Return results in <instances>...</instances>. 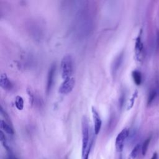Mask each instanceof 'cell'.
Instances as JSON below:
<instances>
[{"mask_svg": "<svg viewBox=\"0 0 159 159\" xmlns=\"http://www.w3.org/2000/svg\"><path fill=\"white\" fill-rule=\"evenodd\" d=\"M82 132V155L88 151H90L91 143H89V126L88 118L83 116L81 119Z\"/></svg>", "mask_w": 159, "mask_h": 159, "instance_id": "cell-1", "label": "cell"}, {"mask_svg": "<svg viewBox=\"0 0 159 159\" xmlns=\"http://www.w3.org/2000/svg\"><path fill=\"white\" fill-rule=\"evenodd\" d=\"M60 70L63 79L65 80L71 78L73 71V60L71 55H66L62 58L60 63Z\"/></svg>", "mask_w": 159, "mask_h": 159, "instance_id": "cell-2", "label": "cell"}, {"mask_svg": "<svg viewBox=\"0 0 159 159\" xmlns=\"http://www.w3.org/2000/svg\"><path fill=\"white\" fill-rule=\"evenodd\" d=\"M129 134V129L127 128H124L117 135L116 139L115 145H116V148L117 152H120L123 150L125 140L128 137Z\"/></svg>", "mask_w": 159, "mask_h": 159, "instance_id": "cell-3", "label": "cell"}, {"mask_svg": "<svg viewBox=\"0 0 159 159\" xmlns=\"http://www.w3.org/2000/svg\"><path fill=\"white\" fill-rule=\"evenodd\" d=\"M75 84V80L71 77L64 80L58 89V92L62 94H67L70 93L73 89Z\"/></svg>", "mask_w": 159, "mask_h": 159, "instance_id": "cell-4", "label": "cell"}, {"mask_svg": "<svg viewBox=\"0 0 159 159\" xmlns=\"http://www.w3.org/2000/svg\"><path fill=\"white\" fill-rule=\"evenodd\" d=\"M55 72H56V65L55 64H52L49 68L47 79V83H46V94L48 95L52 90V88L53 85L54 79L55 76Z\"/></svg>", "mask_w": 159, "mask_h": 159, "instance_id": "cell-5", "label": "cell"}, {"mask_svg": "<svg viewBox=\"0 0 159 159\" xmlns=\"http://www.w3.org/2000/svg\"><path fill=\"white\" fill-rule=\"evenodd\" d=\"M91 112H92V115H93V122H94V134L96 135H98L101 128L102 125V120L101 119V117L96 109L95 107H92L91 109Z\"/></svg>", "mask_w": 159, "mask_h": 159, "instance_id": "cell-6", "label": "cell"}, {"mask_svg": "<svg viewBox=\"0 0 159 159\" xmlns=\"http://www.w3.org/2000/svg\"><path fill=\"white\" fill-rule=\"evenodd\" d=\"M143 46L141 40L140 35H139L135 40V59L138 61H141L143 58Z\"/></svg>", "mask_w": 159, "mask_h": 159, "instance_id": "cell-7", "label": "cell"}, {"mask_svg": "<svg viewBox=\"0 0 159 159\" xmlns=\"http://www.w3.org/2000/svg\"><path fill=\"white\" fill-rule=\"evenodd\" d=\"M0 86L4 90H11L12 88L11 81L4 73H1L0 75Z\"/></svg>", "mask_w": 159, "mask_h": 159, "instance_id": "cell-8", "label": "cell"}, {"mask_svg": "<svg viewBox=\"0 0 159 159\" xmlns=\"http://www.w3.org/2000/svg\"><path fill=\"white\" fill-rule=\"evenodd\" d=\"M122 58H123V54L120 53L114 60L113 63L112 64V66H111V71L113 76H115L116 75L119 68H120V66L122 61Z\"/></svg>", "mask_w": 159, "mask_h": 159, "instance_id": "cell-9", "label": "cell"}, {"mask_svg": "<svg viewBox=\"0 0 159 159\" xmlns=\"http://www.w3.org/2000/svg\"><path fill=\"white\" fill-rule=\"evenodd\" d=\"M0 127L1 130H4L8 134L12 135L14 133L13 128L9 125V124H8L6 120H4L3 119L0 120Z\"/></svg>", "mask_w": 159, "mask_h": 159, "instance_id": "cell-10", "label": "cell"}, {"mask_svg": "<svg viewBox=\"0 0 159 159\" xmlns=\"http://www.w3.org/2000/svg\"><path fill=\"white\" fill-rule=\"evenodd\" d=\"M132 78L134 83L137 85H140L142 83V75L141 73L137 70H134L132 73Z\"/></svg>", "mask_w": 159, "mask_h": 159, "instance_id": "cell-11", "label": "cell"}, {"mask_svg": "<svg viewBox=\"0 0 159 159\" xmlns=\"http://www.w3.org/2000/svg\"><path fill=\"white\" fill-rule=\"evenodd\" d=\"M15 106L16 108L21 111L24 108V99L20 96H16L15 98Z\"/></svg>", "mask_w": 159, "mask_h": 159, "instance_id": "cell-12", "label": "cell"}, {"mask_svg": "<svg viewBox=\"0 0 159 159\" xmlns=\"http://www.w3.org/2000/svg\"><path fill=\"white\" fill-rule=\"evenodd\" d=\"M151 140V137H149L148 138H147L143 143L142 147H141V152H142V154L143 156H145L147 153V150H148V147L149 145V143L150 142Z\"/></svg>", "mask_w": 159, "mask_h": 159, "instance_id": "cell-13", "label": "cell"}, {"mask_svg": "<svg viewBox=\"0 0 159 159\" xmlns=\"http://www.w3.org/2000/svg\"><path fill=\"white\" fill-rule=\"evenodd\" d=\"M140 148H141V147H140V144H137L134 147V148H133V150H132V152L130 153V157L132 159H135L137 157V155L140 152Z\"/></svg>", "mask_w": 159, "mask_h": 159, "instance_id": "cell-14", "label": "cell"}, {"mask_svg": "<svg viewBox=\"0 0 159 159\" xmlns=\"http://www.w3.org/2000/svg\"><path fill=\"white\" fill-rule=\"evenodd\" d=\"M156 94H157L156 90L152 89V90L150 91V92L149 93V95H148V100H147L148 105H150L152 102V101H153V99H155V98L156 96Z\"/></svg>", "mask_w": 159, "mask_h": 159, "instance_id": "cell-15", "label": "cell"}, {"mask_svg": "<svg viewBox=\"0 0 159 159\" xmlns=\"http://www.w3.org/2000/svg\"><path fill=\"white\" fill-rule=\"evenodd\" d=\"M27 94H28V96H29V101H30V104H32L33 102H34V94H33L32 91L30 89H27Z\"/></svg>", "mask_w": 159, "mask_h": 159, "instance_id": "cell-16", "label": "cell"}, {"mask_svg": "<svg viewBox=\"0 0 159 159\" xmlns=\"http://www.w3.org/2000/svg\"><path fill=\"white\" fill-rule=\"evenodd\" d=\"M150 159H158V153L157 152H154L152 158Z\"/></svg>", "mask_w": 159, "mask_h": 159, "instance_id": "cell-17", "label": "cell"}, {"mask_svg": "<svg viewBox=\"0 0 159 159\" xmlns=\"http://www.w3.org/2000/svg\"><path fill=\"white\" fill-rule=\"evenodd\" d=\"M89 153V152H87L84 155H82V159H88Z\"/></svg>", "mask_w": 159, "mask_h": 159, "instance_id": "cell-18", "label": "cell"}, {"mask_svg": "<svg viewBox=\"0 0 159 159\" xmlns=\"http://www.w3.org/2000/svg\"><path fill=\"white\" fill-rule=\"evenodd\" d=\"M11 159H16V158H11Z\"/></svg>", "mask_w": 159, "mask_h": 159, "instance_id": "cell-19", "label": "cell"}, {"mask_svg": "<svg viewBox=\"0 0 159 159\" xmlns=\"http://www.w3.org/2000/svg\"><path fill=\"white\" fill-rule=\"evenodd\" d=\"M120 159H121V158H120Z\"/></svg>", "mask_w": 159, "mask_h": 159, "instance_id": "cell-20", "label": "cell"}]
</instances>
